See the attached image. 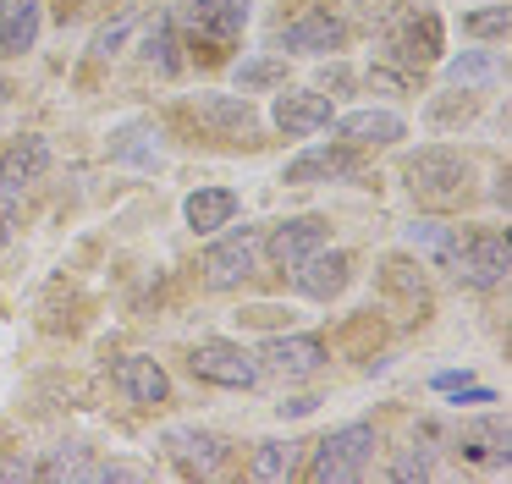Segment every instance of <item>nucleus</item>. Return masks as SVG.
<instances>
[{"label": "nucleus", "instance_id": "30", "mask_svg": "<svg viewBox=\"0 0 512 484\" xmlns=\"http://www.w3.org/2000/svg\"><path fill=\"white\" fill-rule=\"evenodd\" d=\"M430 473H435V462H430V451H424V446H402L397 457H391V479H397V484L430 479Z\"/></svg>", "mask_w": 512, "mask_h": 484}, {"label": "nucleus", "instance_id": "25", "mask_svg": "<svg viewBox=\"0 0 512 484\" xmlns=\"http://www.w3.org/2000/svg\"><path fill=\"white\" fill-rule=\"evenodd\" d=\"M402 237H408V248H419L424 259H435V264H446L457 248V226H446V220H435V215H419Z\"/></svg>", "mask_w": 512, "mask_h": 484}, {"label": "nucleus", "instance_id": "2", "mask_svg": "<svg viewBox=\"0 0 512 484\" xmlns=\"http://www.w3.org/2000/svg\"><path fill=\"white\" fill-rule=\"evenodd\" d=\"M402 176H408L413 198H424V204H457L468 193V160L457 149H446V143L413 149L402 160Z\"/></svg>", "mask_w": 512, "mask_h": 484}, {"label": "nucleus", "instance_id": "1", "mask_svg": "<svg viewBox=\"0 0 512 484\" xmlns=\"http://www.w3.org/2000/svg\"><path fill=\"white\" fill-rule=\"evenodd\" d=\"M375 429L369 424H347V429H331V435L314 446L309 468H303V479L309 484H358L369 473V457H375Z\"/></svg>", "mask_w": 512, "mask_h": 484}, {"label": "nucleus", "instance_id": "7", "mask_svg": "<svg viewBox=\"0 0 512 484\" xmlns=\"http://www.w3.org/2000/svg\"><path fill=\"white\" fill-rule=\"evenodd\" d=\"M364 160H358L353 143H320V149H303L298 160H287L281 182L287 187H309V182H358Z\"/></svg>", "mask_w": 512, "mask_h": 484}, {"label": "nucleus", "instance_id": "17", "mask_svg": "<svg viewBox=\"0 0 512 484\" xmlns=\"http://www.w3.org/2000/svg\"><path fill=\"white\" fill-rule=\"evenodd\" d=\"M45 171H50V143L39 138V132L17 138L12 149L0 154V187H6V193H23V187L39 182Z\"/></svg>", "mask_w": 512, "mask_h": 484}, {"label": "nucleus", "instance_id": "24", "mask_svg": "<svg viewBox=\"0 0 512 484\" xmlns=\"http://www.w3.org/2000/svg\"><path fill=\"white\" fill-rule=\"evenodd\" d=\"M144 61L149 66H160V72H182V61H177V11H155V22H149V33H144Z\"/></svg>", "mask_w": 512, "mask_h": 484}, {"label": "nucleus", "instance_id": "13", "mask_svg": "<svg viewBox=\"0 0 512 484\" xmlns=\"http://www.w3.org/2000/svg\"><path fill=\"white\" fill-rule=\"evenodd\" d=\"M314 248H325V220L320 215H298V220H281L276 231H270L265 253L276 270H292L298 259H309Z\"/></svg>", "mask_w": 512, "mask_h": 484}, {"label": "nucleus", "instance_id": "22", "mask_svg": "<svg viewBox=\"0 0 512 484\" xmlns=\"http://www.w3.org/2000/svg\"><path fill=\"white\" fill-rule=\"evenodd\" d=\"M111 160H122V165H160V132H155V121H127V127H116Z\"/></svg>", "mask_w": 512, "mask_h": 484}, {"label": "nucleus", "instance_id": "21", "mask_svg": "<svg viewBox=\"0 0 512 484\" xmlns=\"http://www.w3.org/2000/svg\"><path fill=\"white\" fill-rule=\"evenodd\" d=\"M457 451H463V457H474V462H507V451H512V424H507L501 413L474 418V424L463 429V440H457Z\"/></svg>", "mask_w": 512, "mask_h": 484}, {"label": "nucleus", "instance_id": "6", "mask_svg": "<svg viewBox=\"0 0 512 484\" xmlns=\"http://www.w3.org/2000/svg\"><path fill=\"white\" fill-rule=\"evenodd\" d=\"M254 264H259V231L232 220V231L204 248V281H210L215 292H232V286H243L248 275H254Z\"/></svg>", "mask_w": 512, "mask_h": 484}, {"label": "nucleus", "instance_id": "5", "mask_svg": "<svg viewBox=\"0 0 512 484\" xmlns=\"http://www.w3.org/2000/svg\"><path fill=\"white\" fill-rule=\"evenodd\" d=\"M457 270V281L474 286V292H490V286L507 281L512 270V242L507 231H474V237L463 242V248H452V259H446Z\"/></svg>", "mask_w": 512, "mask_h": 484}, {"label": "nucleus", "instance_id": "29", "mask_svg": "<svg viewBox=\"0 0 512 484\" xmlns=\"http://www.w3.org/2000/svg\"><path fill=\"white\" fill-rule=\"evenodd\" d=\"M507 6H501V0H490L485 11H468L463 17V33H474V39H507Z\"/></svg>", "mask_w": 512, "mask_h": 484}, {"label": "nucleus", "instance_id": "34", "mask_svg": "<svg viewBox=\"0 0 512 484\" xmlns=\"http://www.w3.org/2000/svg\"><path fill=\"white\" fill-rule=\"evenodd\" d=\"M94 479H149V468H138V462H105V468H94Z\"/></svg>", "mask_w": 512, "mask_h": 484}, {"label": "nucleus", "instance_id": "28", "mask_svg": "<svg viewBox=\"0 0 512 484\" xmlns=\"http://www.w3.org/2000/svg\"><path fill=\"white\" fill-rule=\"evenodd\" d=\"M281 83H287V66L270 61V55H259V61H243V66H237V88H243V94H248V88H281Z\"/></svg>", "mask_w": 512, "mask_h": 484}, {"label": "nucleus", "instance_id": "23", "mask_svg": "<svg viewBox=\"0 0 512 484\" xmlns=\"http://www.w3.org/2000/svg\"><path fill=\"white\" fill-rule=\"evenodd\" d=\"M259 484H281L298 473V440H259L254 446V462H248Z\"/></svg>", "mask_w": 512, "mask_h": 484}, {"label": "nucleus", "instance_id": "15", "mask_svg": "<svg viewBox=\"0 0 512 484\" xmlns=\"http://www.w3.org/2000/svg\"><path fill=\"white\" fill-rule=\"evenodd\" d=\"M166 457H177V462H182V473H221V462H226V440H221V435H210V429L182 424V429H166Z\"/></svg>", "mask_w": 512, "mask_h": 484}, {"label": "nucleus", "instance_id": "26", "mask_svg": "<svg viewBox=\"0 0 512 484\" xmlns=\"http://www.w3.org/2000/svg\"><path fill=\"white\" fill-rule=\"evenodd\" d=\"M496 77H501L496 50H463L446 61V83H457V88H490Z\"/></svg>", "mask_w": 512, "mask_h": 484}, {"label": "nucleus", "instance_id": "3", "mask_svg": "<svg viewBox=\"0 0 512 484\" xmlns=\"http://www.w3.org/2000/svg\"><path fill=\"white\" fill-rule=\"evenodd\" d=\"M177 28H188L193 50L221 55L243 39L248 28V0H193V6L177 11Z\"/></svg>", "mask_w": 512, "mask_h": 484}, {"label": "nucleus", "instance_id": "35", "mask_svg": "<svg viewBox=\"0 0 512 484\" xmlns=\"http://www.w3.org/2000/svg\"><path fill=\"white\" fill-rule=\"evenodd\" d=\"M314 413V396H298V402H281V418H303Z\"/></svg>", "mask_w": 512, "mask_h": 484}, {"label": "nucleus", "instance_id": "4", "mask_svg": "<svg viewBox=\"0 0 512 484\" xmlns=\"http://www.w3.org/2000/svg\"><path fill=\"white\" fill-rule=\"evenodd\" d=\"M188 369H193V380L221 385V391H254L259 374H265L243 341H199V347L188 352Z\"/></svg>", "mask_w": 512, "mask_h": 484}, {"label": "nucleus", "instance_id": "8", "mask_svg": "<svg viewBox=\"0 0 512 484\" xmlns=\"http://www.w3.org/2000/svg\"><path fill=\"white\" fill-rule=\"evenodd\" d=\"M347 281H353V253H342V248H314L309 259L292 264V286H298L303 297H314V303L342 297Z\"/></svg>", "mask_w": 512, "mask_h": 484}, {"label": "nucleus", "instance_id": "11", "mask_svg": "<svg viewBox=\"0 0 512 484\" xmlns=\"http://www.w3.org/2000/svg\"><path fill=\"white\" fill-rule=\"evenodd\" d=\"M270 121H276L287 138H309V132L331 127V99H325L320 88H287V94H276Z\"/></svg>", "mask_w": 512, "mask_h": 484}, {"label": "nucleus", "instance_id": "16", "mask_svg": "<svg viewBox=\"0 0 512 484\" xmlns=\"http://www.w3.org/2000/svg\"><path fill=\"white\" fill-rule=\"evenodd\" d=\"M276 44L287 55H331V50H342V44H347V28L336 17H325V11H309V17L287 22Z\"/></svg>", "mask_w": 512, "mask_h": 484}, {"label": "nucleus", "instance_id": "32", "mask_svg": "<svg viewBox=\"0 0 512 484\" xmlns=\"http://www.w3.org/2000/svg\"><path fill=\"white\" fill-rule=\"evenodd\" d=\"M358 17H364L369 28H380V33H386L391 22L402 17V0H358Z\"/></svg>", "mask_w": 512, "mask_h": 484}, {"label": "nucleus", "instance_id": "14", "mask_svg": "<svg viewBox=\"0 0 512 484\" xmlns=\"http://www.w3.org/2000/svg\"><path fill=\"white\" fill-rule=\"evenodd\" d=\"M111 380L122 385V396H127V402H138V407H160V402L171 396L166 369H160L155 358H144V352H133V358H116Z\"/></svg>", "mask_w": 512, "mask_h": 484}, {"label": "nucleus", "instance_id": "18", "mask_svg": "<svg viewBox=\"0 0 512 484\" xmlns=\"http://www.w3.org/2000/svg\"><path fill=\"white\" fill-rule=\"evenodd\" d=\"M39 28H45V11L39 0H0V55H28L39 44Z\"/></svg>", "mask_w": 512, "mask_h": 484}, {"label": "nucleus", "instance_id": "9", "mask_svg": "<svg viewBox=\"0 0 512 484\" xmlns=\"http://www.w3.org/2000/svg\"><path fill=\"white\" fill-rule=\"evenodd\" d=\"M259 369H270V374H281V380H309V374H320L325 369V341L320 336H303V330H292V336H270L265 347H259Z\"/></svg>", "mask_w": 512, "mask_h": 484}, {"label": "nucleus", "instance_id": "31", "mask_svg": "<svg viewBox=\"0 0 512 484\" xmlns=\"http://www.w3.org/2000/svg\"><path fill=\"white\" fill-rule=\"evenodd\" d=\"M133 22H138V11H122V17L111 22V28H100V33H94V55H100V61H111V55L127 44V33H133Z\"/></svg>", "mask_w": 512, "mask_h": 484}, {"label": "nucleus", "instance_id": "12", "mask_svg": "<svg viewBox=\"0 0 512 484\" xmlns=\"http://www.w3.org/2000/svg\"><path fill=\"white\" fill-rule=\"evenodd\" d=\"M391 55L402 66H430L441 55V17L424 11V17H397L391 22Z\"/></svg>", "mask_w": 512, "mask_h": 484}, {"label": "nucleus", "instance_id": "10", "mask_svg": "<svg viewBox=\"0 0 512 484\" xmlns=\"http://www.w3.org/2000/svg\"><path fill=\"white\" fill-rule=\"evenodd\" d=\"M193 116H199L215 138H237V143L259 138V116L243 94H199L193 99Z\"/></svg>", "mask_w": 512, "mask_h": 484}, {"label": "nucleus", "instance_id": "19", "mask_svg": "<svg viewBox=\"0 0 512 484\" xmlns=\"http://www.w3.org/2000/svg\"><path fill=\"white\" fill-rule=\"evenodd\" d=\"M402 116L397 110H353V116L336 121V138L353 143V149H380V143H397L402 138Z\"/></svg>", "mask_w": 512, "mask_h": 484}, {"label": "nucleus", "instance_id": "20", "mask_svg": "<svg viewBox=\"0 0 512 484\" xmlns=\"http://www.w3.org/2000/svg\"><path fill=\"white\" fill-rule=\"evenodd\" d=\"M237 209H243V204H237L232 187H199V193H188V204H182V220H188L199 237H210V231L232 226Z\"/></svg>", "mask_w": 512, "mask_h": 484}, {"label": "nucleus", "instance_id": "36", "mask_svg": "<svg viewBox=\"0 0 512 484\" xmlns=\"http://www.w3.org/2000/svg\"><path fill=\"white\" fill-rule=\"evenodd\" d=\"M6 94H12V88H6V77H0V99H6Z\"/></svg>", "mask_w": 512, "mask_h": 484}, {"label": "nucleus", "instance_id": "33", "mask_svg": "<svg viewBox=\"0 0 512 484\" xmlns=\"http://www.w3.org/2000/svg\"><path fill=\"white\" fill-rule=\"evenodd\" d=\"M12 226H17V193H6V187H0V248L12 242Z\"/></svg>", "mask_w": 512, "mask_h": 484}, {"label": "nucleus", "instance_id": "27", "mask_svg": "<svg viewBox=\"0 0 512 484\" xmlns=\"http://www.w3.org/2000/svg\"><path fill=\"white\" fill-rule=\"evenodd\" d=\"M39 479H94V462H89L83 446H61L56 457L39 468Z\"/></svg>", "mask_w": 512, "mask_h": 484}]
</instances>
